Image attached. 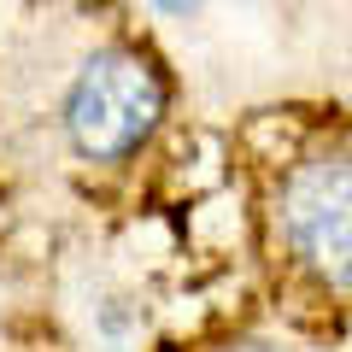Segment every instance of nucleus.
I'll list each match as a JSON object with an SVG mask.
<instances>
[{
	"mask_svg": "<svg viewBox=\"0 0 352 352\" xmlns=\"http://www.w3.org/2000/svg\"><path fill=\"white\" fill-rule=\"evenodd\" d=\"M164 112H170L164 65L135 41H106L65 82L59 129L82 164H124L159 135Z\"/></svg>",
	"mask_w": 352,
	"mask_h": 352,
	"instance_id": "obj_1",
	"label": "nucleus"
},
{
	"mask_svg": "<svg viewBox=\"0 0 352 352\" xmlns=\"http://www.w3.org/2000/svg\"><path fill=\"white\" fill-rule=\"evenodd\" d=\"M276 247L294 270L335 288L352 252V153H311L276 188Z\"/></svg>",
	"mask_w": 352,
	"mask_h": 352,
	"instance_id": "obj_2",
	"label": "nucleus"
},
{
	"mask_svg": "<svg viewBox=\"0 0 352 352\" xmlns=\"http://www.w3.org/2000/svg\"><path fill=\"white\" fill-rule=\"evenodd\" d=\"M164 18H200L206 12V0H153Z\"/></svg>",
	"mask_w": 352,
	"mask_h": 352,
	"instance_id": "obj_3",
	"label": "nucleus"
},
{
	"mask_svg": "<svg viewBox=\"0 0 352 352\" xmlns=\"http://www.w3.org/2000/svg\"><path fill=\"white\" fill-rule=\"evenodd\" d=\"M223 352H282V346H270V340H229Z\"/></svg>",
	"mask_w": 352,
	"mask_h": 352,
	"instance_id": "obj_4",
	"label": "nucleus"
},
{
	"mask_svg": "<svg viewBox=\"0 0 352 352\" xmlns=\"http://www.w3.org/2000/svg\"><path fill=\"white\" fill-rule=\"evenodd\" d=\"M335 294H346V300H352V252H346V270H340V282H335Z\"/></svg>",
	"mask_w": 352,
	"mask_h": 352,
	"instance_id": "obj_5",
	"label": "nucleus"
},
{
	"mask_svg": "<svg viewBox=\"0 0 352 352\" xmlns=\"http://www.w3.org/2000/svg\"><path fill=\"white\" fill-rule=\"evenodd\" d=\"M0 311H6V270H0Z\"/></svg>",
	"mask_w": 352,
	"mask_h": 352,
	"instance_id": "obj_6",
	"label": "nucleus"
}]
</instances>
